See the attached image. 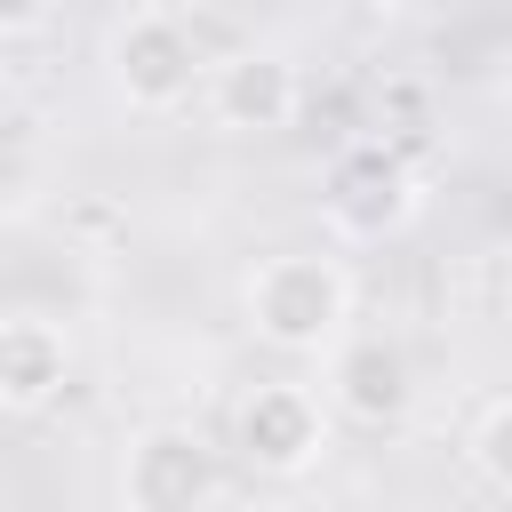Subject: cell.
<instances>
[{"instance_id": "6da1fadb", "label": "cell", "mask_w": 512, "mask_h": 512, "mask_svg": "<svg viewBox=\"0 0 512 512\" xmlns=\"http://www.w3.org/2000/svg\"><path fill=\"white\" fill-rule=\"evenodd\" d=\"M240 304H248L256 344H272L288 360H312V352H336L344 328H352V272L320 248H288V256H264L248 272Z\"/></svg>"}, {"instance_id": "7a4b0ae2", "label": "cell", "mask_w": 512, "mask_h": 512, "mask_svg": "<svg viewBox=\"0 0 512 512\" xmlns=\"http://www.w3.org/2000/svg\"><path fill=\"white\" fill-rule=\"evenodd\" d=\"M104 72H112V96L128 112H176L208 80V56L176 8H128L104 40Z\"/></svg>"}, {"instance_id": "3957f363", "label": "cell", "mask_w": 512, "mask_h": 512, "mask_svg": "<svg viewBox=\"0 0 512 512\" xmlns=\"http://www.w3.org/2000/svg\"><path fill=\"white\" fill-rule=\"evenodd\" d=\"M416 208H424V176L392 144H352L320 176V216H328L336 240H360V248L368 240H392V232H408Z\"/></svg>"}, {"instance_id": "277c9868", "label": "cell", "mask_w": 512, "mask_h": 512, "mask_svg": "<svg viewBox=\"0 0 512 512\" xmlns=\"http://www.w3.org/2000/svg\"><path fill=\"white\" fill-rule=\"evenodd\" d=\"M224 464L192 424H144L120 448V512H216Z\"/></svg>"}, {"instance_id": "5b68a950", "label": "cell", "mask_w": 512, "mask_h": 512, "mask_svg": "<svg viewBox=\"0 0 512 512\" xmlns=\"http://www.w3.org/2000/svg\"><path fill=\"white\" fill-rule=\"evenodd\" d=\"M232 448L264 480H304L328 456V408H320V392H304V384H256L232 408Z\"/></svg>"}, {"instance_id": "8992f818", "label": "cell", "mask_w": 512, "mask_h": 512, "mask_svg": "<svg viewBox=\"0 0 512 512\" xmlns=\"http://www.w3.org/2000/svg\"><path fill=\"white\" fill-rule=\"evenodd\" d=\"M200 96H208V120L216 128H232V136H280L304 112V72H296V56L248 40V48H232V56L208 64Z\"/></svg>"}, {"instance_id": "52a82bcc", "label": "cell", "mask_w": 512, "mask_h": 512, "mask_svg": "<svg viewBox=\"0 0 512 512\" xmlns=\"http://www.w3.org/2000/svg\"><path fill=\"white\" fill-rule=\"evenodd\" d=\"M328 384H336L328 392L336 416H352L368 432H384V424H400L416 408V368H408V352L392 336H344L328 352Z\"/></svg>"}, {"instance_id": "ba28073f", "label": "cell", "mask_w": 512, "mask_h": 512, "mask_svg": "<svg viewBox=\"0 0 512 512\" xmlns=\"http://www.w3.org/2000/svg\"><path fill=\"white\" fill-rule=\"evenodd\" d=\"M72 384V336L48 312H0V416H40Z\"/></svg>"}, {"instance_id": "9c48e42d", "label": "cell", "mask_w": 512, "mask_h": 512, "mask_svg": "<svg viewBox=\"0 0 512 512\" xmlns=\"http://www.w3.org/2000/svg\"><path fill=\"white\" fill-rule=\"evenodd\" d=\"M464 448H472V472H480L496 496H512V392L472 416V440H464Z\"/></svg>"}, {"instance_id": "30bf717a", "label": "cell", "mask_w": 512, "mask_h": 512, "mask_svg": "<svg viewBox=\"0 0 512 512\" xmlns=\"http://www.w3.org/2000/svg\"><path fill=\"white\" fill-rule=\"evenodd\" d=\"M48 8H0V32H40Z\"/></svg>"}, {"instance_id": "8fae6325", "label": "cell", "mask_w": 512, "mask_h": 512, "mask_svg": "<svg viewBox=\"0 0 512 512\" xmlns=\"http://www.w3.org/2000/svg\"><path fill=\"white\" fill-rule=\"evenodd\" d=\"M504 104H512V72H504Z\"/></svg>"}]
</instances>
